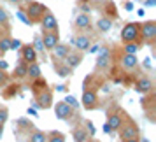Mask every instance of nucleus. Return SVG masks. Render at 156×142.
Returning a JSON list of instances; mask_svg holds the SVG:
<instances>
[{
    "label": "nucleus",
    "mask_w": 156,
    "mask_h": 142,
    "mask_svg": "<svg viewBox=\"0 0 156 142\" xmlns=\"http://www.w3.org/2000/svg\"><path fill=\"white\" fill-rule=\"evenodd\" d=\"M83 105L88 111L98 107V86L90 84V76L84 79V84H83Z\"/></svg>",
    "instance_id": "nucleus-1"
},
{
    "label": "nucleus",
    "mask_w": 156,
    "mask_h": 142,
    "mask_svg": "<svg viewBox=\"0 0 156 142\" xmlns=\"http://www.w3.org/2000/svg\"><path fill=\"white\" fill-rule=\"evenodd\" d=\"M23 11H25L27 18L30 20V23H39L42 20V16L46 14L49 9L46 7L44 4H41V2H28L27 7L23 9Z\"/></svg>",
    "instance_id": "nucleus-2"
},
{
    "label": "nucleus",
    "mask_w": 156,
    "mask_h": 142,
    "mask_svg": "<svg viewBox=\"0 0 156 142\" xmlns=\"http://www.w3.org/2000/svg\"><path fill=\"white\" fill-rule=\"evenodd\" d=\"M121 41L123 42H142L140 39V23H126L121 30Z\"/></svg>",
    "instance_id": "nucleus-3"
},
{
    "label": "nucleus",
    "mask_w": 156,
    "mask_h": 142,
    "mask_svg": "<svg viewBox=\"0 0 156 142\" xmlns=\"http://www.w3.org/2000/svg\"><path fill=\"white\" fill-rule=\"evenodd\" d=\"M118 133H119L121 140H126V139H135V137H140V130L135 125L133 121H123V125L118 128Z\"/></svg>",
    "instance_id": "nucleus-4"
},
{
    "label": "nucleus",
    "mask_w": 156,
    "mask_h": 142,
    "mask_svg": "<svg viewBox=\"0 0 156 142\" xmlns=\"http://www.w3.org/2000/svg\"><path fill=\"white\" fill-rule=\"evenodd\" d=\"M140 39L144 44H153L156 41V21L140 23Z\"/></svg>",
    "instance_id": "nucleus-5"
},
{
    "label": "nucleus",
    "mask_w": 156,
    "mask_h": 142,
    "mask_svg": "<svg viewBox=\"0 0 156 142\" xmlns=\"http://www.w3.org/2000/svg\"><path fill=\"white\" fill-rule=\"evenodd\" d=\"M39 23H41V30H42V32H58V20L55 18L53 12H49V11L42 16V20Z\"/></svg>",
    "instance_id": "nucleus-6"
},
{
    "label": "nucleus",
    "mask_w": 156,
    "mask_h": 142,
    "mask_svg": "<svg viewBox=\"0 0 156 142\" xmlns=\"http://www.w3.org/2000/svg\"><path fill=\"white\" fill-rule=\"evenodd\" d=\"M55 116L62 121H69L74 116V109L69 104H65V102H58L55 105Z\"/></svg>",
    "instance_id": "nucleus-7"
},
{
    "label": "nucleus",
    "mask_w": 156,
    "mask_h": 142,
    "mask_svg": "<svg viewBox=\"0 0 156 142\" xmlns=\"http://www.w3.org/2000/svg\"><path fill=\"white\" fill-rule=\"evenodd\" d=\"M53 105V95L49 90H42V91L35 93V107L39 109H48Z\"/></svg>",
    "instance_id": "nucleus-8"
},
{
    "label": "nucleus",
    "mask_w": 156,
    "mask_h": 142,
    "mask_svg": "<svg viewBox=\"0 0 156 142\" xmlns=\"http://www.w3.org/2000/svg\"><path fill=\"white\" fill-rule=\"evenodd\" d=\"M20 53H21V60L25 63H35L37 58H39V53L34 49L32 44H23L20 48Z\"/></svg>",
    "instance_id": "nucleus-9"
},
{
    "label": "nucleus",
    "mask_w": 156,
    "mask_h": 142,
    "mask_svg": "<svg viewBox=\"0 0 156 142\" xmlns=\"http://www.w3.org/2000/svg\"><path fill=\"white\" fill-rule=\"evenodd\" d=\"M41 41H42V44H44V49L51 51L58 42H60V34H58V32H42Z\"/></svg>",
    "instance_id": "nucleus-10"
},
{
    "label": "nucleus",
    "mask_w": 156,
    "mask_h": 142,
    "mask_svg": "<svg viewBox=\"0 0 156 142\" xmlns=\"http://www.w3.org/2000/svg\"><path fill=\"white\" fill-rule=\"evenodd\" d=\"M119 63H121V69H123V70L132 72V70H135V69H137L139 60H137V56H135V55H126V53H123V55H121Z\"/></svg>",
    "instance_id": "nucleus-11"
},
{
    "label": "nucleus",
    "mask_w": 156,
    "mask_h": 142,
    "mask_svg": "<svg viewBox=\"0 0 156 142\" xmlns=\"http://www.w3.org/2000/svg\"><path fill=\"white\" fill-rule=\"evenodd\" d=\"M72 44H74V48L77 51H81V53H84V51H88L90 48H91V41H90V37L88 35H76L74 39H72Z\"/></svg>",
    "instance_id": "nucleus-12"
},
{
    "label": "nucleus",
    "mask_w": 156,
    "mask_h": 142,
    "mask_svg": "<svg viewBox=\"0 0 156 142\" xmlns=\"http://www.w3.org/2000/svg\"><path fill=\"white\" fill-rule=\"evenodd\" d=\"M63 62L67 67H70L72 70H74V69H77L79 65L83 63V55H81V51H70Z\"/></svg>",
    "instance_id": "nucleus-13"
},
{
    "label": "nucleus",
    "mask_w": 156,
    "mask_h": 142,
    "mask_svg": "<svg viewBox=\"0 0 156 142\" xmlns=\"http://www.w3.org/2000/svg\"><path fill=\"white\" fill-rule=\"evenodd\" d=\"M90 25H91L90 14H86V12H81V14L76 16V21H74V28H76V30H79V32H83V30H88V28H90Z\"/></svg>",
    "instance_id": "nucleus-14"
},
{
    "label": "nucleus",
    "mask_w": 156,
    "mask_h": 142,
    "mask_svg": "<svg viewBox=\"0 0 156 142\" xmlns=\"http://www.w3.org/2000/svg\"><path fill=\"white\" fill-rule=\"evenodd\" d=\"M123 116H121V112H118V111H114V112H109V116H107V125L111 126V130L112 132H118V128L123 125Z\"/></svg>",
    "instance_id": "nucleus-15"
},
{
    "label": "nucleus",
    "mask_w": 156,
    "mask_h": 142,
    "mask_svg": "<svg viewBox=\"0 0 156 142\" xmlns=\"http://www.w3.org/2000/svg\"><path fill=\"white\" fill-rule=\"evenodd\" d=\"M51 51H53V55H55V60H60V62H63L65 58H67V55L70 53V46H67V44H60V42H58Z\"/></svg>",
    "instance_id": "nucleus-16"
},
{
    "label": "nucleus",
    "mask_w": 156,
    "mask_h": 142,
    "mask_svg": "<svg viewBox=\"0 0 156 142\" xmlns=\"http://www.w3.org/2000/svg\"><path fill=\"white\" fill-rule=\"evenodd\" d=\"M135 90L142 95H147V93L153 91V83H151V79L147 77H140L137 83H135Z\"/></svg>",
    "instance_id": "nucleus-17"
},
{
    "label": "nucleus",
    "mask_w": 156,
    "mask_h": 142,
    "mask_svg": "<svg viewBox=\"0 0 156 142\" xmlns=\"http://www.w3.org/2000/svg\"><path fill=\"white\" fill-rule=\"evenodd\" d=\"M72 139H74V142H88L90 140V135H88L84 126L79 125V126H76L72 130Z\"/></svg>",
    "instance_id": "nucleus-18"
},
{
    "label": "nucleus",
    "mask_w": 156,
    "mask_h": 142,
    "mask_svg": "<svg viewBox=\"0 0 156 142\" xmlns=\"http://www.w3.org/2000/svg\"><path fill=\"white\" fill-rule=\"evenodd\" d=\"M112 25H114V20L107 18V16H102L98 21H97V28H98L102 34H105V32H109V30L112 28Z\"/></svg>",
    "instance_id": "nucleus-19"
},
{
    "label": "nucleus",
    "mask_w": 156,
    "mask_h": 142,
    "mask_svg": "<svg viewBox=\"0 0 156 142\" xmlns=\"http://www.w3.org/2000/svg\"><path fill=\"white\" fill-rule=\"evenodd\" d=\"M27 69H28V63H25L23 60H20V63L16 65V69L12 70V77L14 79H25L27 77Z\"/></svg>",
    "instance_id": "nucleus-20"
},
{
    "label": "nucleus",
    "mask_w": 156,
    "mask_h": 142,
    "mask_svg": "<svg viewBox=\"0 0 156 142\" xmlns=\"http://www.w3.org/2000/svg\"><path fill=\"white\" fill-rule=\"evenodd\" d=\"M46 137H48V133L42 130H32L27 139H28V142H46Z\"/></svg>",
    "instance_id": "nucleus-21"
},
{
    "label": "nucleus",
    "mask_w": 156,
    "mask_h": 142,
    "mask_svg": "<svg viewBox=\"0 0 156 142\" xmlns=\"http://www.w3.org/2000/svg\"><path fill=\"white\" fill-rule=\"evenodd\" d=\"M112 67V56H97V69L98 70H107Z\"/></svg>",
    "instance_id": "nucleus-22"
},
{
    "label": "nucleus",
    "mask_w": 156,
    "mask_h": 142,
    "mask_svg": "<svg viewBox=\"0 0 156 142\" xmlns=\"http://www.w3.org/2000/svg\"><path fill=\"white\" fill-rule=\"evenodd\" d=\"M27 77H30V81H34V79L41 77V67L35 63H28V69H27Z\"/></svg>",
    "instance_id": "nucleus-23"
},
{
    "label": "nucleus",
    "mask_w": 156,
    "mask_h": 142,
    "mask_svg": "<svg viewBox=\"0 0 156 142\" xmlns=\"http://www.w3.org/2000/svg\"><path fill=\"white\" fill-rule=\"evenodd\" d=\"M42 90H48V81L42 77H37L32 81V91L34 93H39V91H42Z\"/></svg>",
    "instance_id": "nucleus-24"
},
{
    "label": "nucleus",
    "mask_w": 156,
    "mask_h": 142,
    "mask_svg": "<svg viewBox=\"0 0 156 142\" xmlns=\"http://www.w3.org/2000/svg\"><path fill=\"white\" fill-rule=\"evenodd\" d=\"M55 72H56L60 77H69V76L72 74V69L67 67L65 63H58L56 62V63H55Z\"/></svg>",
    "instance_id": "nucleus-25"
},
{
    "label": "nucleus",
    "mask_w": 156,
    "mask_h": 142,
    "mask_svg": "<svg viewBox=\"0 0 156 142\" xmlns=\"http://www.w3.org/2000/svg\"><path fill=\"white\" fill-rule=\"evenodd\" d=\"M144 44L140 42H125L123 46V53H126V55H137V51L140 49Z\"/></svg>",
    "instance_id": "nucleus-26"
},
{
    "label": "nucleus",
    "mask_w": 156,
    "mask_h": 142,
    "mask_svg": "<svg viewBox=\"0 0 156 142\" xmlns=\"http://www.w3.org/2000/svg\"><path fill=\"white\" fill-rule=\"evenodd\" d=\"M46 142H65V135L62 132H56V130H53L48 133L46 137Z\"/></svg>",
    "instance_id": "nucleus-27"
},
{
    "label": "nucleus",
    "mask_w": 156,
    "mask_h": 142,
    "mask_svg": "<svg viewBox=\"0 0 156 142\" xmlns=\"http://www.w3.org/2000/svg\"><path fill=\"white\" fill-rule=\"evenodd\" d=\"M105 16L111 18V20H118V9H116V5H114L112 2H109V0H107V5H105Z\"/></svg>",
    "instance_id": "nucleus-28"
},
{
    "label": "nucleus",
    "mask_w": 156,
    "mask_h": 142,
    "mask_svg": "<svg viewBox=\"0 0 156 142\" xmlns=\"http://www.w3.org/2000/svg\"><path fill=\"white\" fill-rule=\"evenodd\" d=\"M7 51H11V37L4 35V37H0V53L4 55Z\"/></svg>",
    "instance_id": "nucleus-29"
},
{
    "label": "nucleus",
    "mask_w": 156,
    "mask_h": 142,
    "mask_svg": "<svg viewBox=\"0 0 156 142\" xmlns=\"http://www.w3.org/2000/svg\"><path fill=\"white\" fill-rule=\"evenodd\" d=\"M18 93H20V86L18 84H11L7 90L4 91V97H5V98H12V97L18 95Z\"/></svg>",
    "instance_id": "nucleus-30"
},
{
    "label": "nucleus",
    "mask_w": 156,
    "mask_h": 142,
    "mask_svg": "<svg viewBox=\"0 0 156 142\" xmlns=\"http://www.w3.org/2000/svg\"><path fill=\"white\" fill-rule=\"evenodd\" d=\"M63 102H65V104H69V105H70L74 111H77V109H79V102L76 100V97H72V95H67Z\"/></svg>",
    "instance_id": "nucleus-31"
},
{
    "label": "nucleus",
    "mask_w": 156,
    "mask_h": 142,
    "mask_svg": "<svg viewBox=\"0 0 156 142\" xmlns=\"http://www.w3.org/2000/svg\"><path fill=\"white\" fill-rule=\"evenodd\" d=\"M9 119V109L5 105H0V123L5 125V121Z\"/></svg>",
    "instance_id": "nucleus-32"
},
{
    "label": "nucleus",
    "mask_w": 156,
    "mask_h": 142,
    "mask_svg": "<svg viewBox=\"0 0 156 142\" xmlns=\"http://www.w3.org/2000/svg\"><path fill=\"white\" fill-rule=\"evenodd\" d=\"M18 126L23 128V130H32V128H34V125H32V121L21 118V119H18Z\"/></svg>",
    "instance_id": "nucleus-33"
},
{
    "label": "nucleus",
    "mask_w": 156,
    "mask_h": 142,
    "mask_svg": "<svg viewBox=\"0 0 156 142\" xmlns=\"http://www.w3.org/2000/svg\"><path fill=\"white\" fill-rule=\"evenodd\" d=\"M84 125H86L84 128H86V132H88V135H90V137H93V135L97 133V128L93 126V121L88 119V121H84Z\"/></svg>",
    "instance_id": "nucleus-34"
},
{
    "label": "nucleus",
    "mask_w": 156,
    "mask_h": 142,
    "mask_svg": "<svg viewBox=\"0 0 156 142\" xmlns=\"http://www.w3.org/2000/svg\"><path fill=\"white\" fill-rule=\"evenodd\" d=\"M98 56H112V51L109 46H100L98 48Z\"/></svg>",
    "instance_id": "nucleus-35"
},
{
    "label": "nucleus",
    "mask_w": 156,
    "mask_h": 142,
    "mask_svg": "<svg viewBox=\"0 0 156 142\" xmlns=\"http://www.w3.org/2000/svg\"><path fill=\"white\" fill-rule=\"evenodd\" d=\"M34 46V49L37 51V53H44V44L42 41H41V37H35V42L32 44Z\"/></svg>",
    "instance_id": "nucleus-36"
},
{
    "label": "nucleus",
    "mask_w": 156,
    "mask_h": 142,
    "mask_svg": "<svg viewBox=\"0 0 156 142\" xmlns=\"http://www.w3.org/2000/svg\"><path fill=\"white\" fill-rule=\"evenodd\" d=\"M79 9H81V12H86V14H88V12L91 11V5H90V2L81 0V2H79Z\"/></svg>",
    "instance_id": "nucleus-37"
},
{
    "label": "nucleus",
    "mask_w": 156,
    "mask_h": 142,
    "mask_svg": "<svg viewBox=\"0 0 156 142\" xmlns=\"http://www.w3.org/2000/svg\"><path fill=\"white\" fill-rule=\"evenodd\" d=\"M9 23V16H7V12L4 11V9L0 7V27H5Z\"/></svg>",
    "instance_id": "nucleus-38"
},
{
    "label": "nucleus",
    "mask_w": 156,
    "mask_h": 142,
    "mask_svg": "<svg viewBox=\"0 0 156 142\" xmlns=\"http://www.w3.org/2000/svg\"><path fill=\"white\" fill-rule=\"evenodd\" d=\"M18 18H20L25 25H32V23H30V20L27 18V14H25V11H23V9H21V11H18Z\"/></svg>",
    "instance_id": "nucleus-39"
},
{
    "label": "nucleus",
    "mask_w": 156,
    "mask_h": 142,
    "mask_svg": "<svg viewBox=\"0 0 156 142\" xmlns=\"http://www.w3.org/2000/svg\"><path fill=\"white\" fill-rule=\"evenodd\" d=\"M23 44H21V41L20 39H11V49H20Z\"/></svg>",
    "instance_id": "nucleus-40"
},
{
    "label": "nucleus",
    "mask_w": 156,
    "mask_h": 142,
    "mask_svg": "<svg viewBox=\"0 0 156 142\" xmlns=\"http://www.w3.org/2000/svg\"><path fill=\"white\" fill-rule=\"evenodd\" d=\"M7 74H5V70H0V86H5L7 84Z\"/></svg>",
    "instance_id": "nucleus-41"
},
{
    "label": "nucleus",
    "mask_w": 156,
    "mask_h": 142,
    "mask_svg": "<svg viewBox=\"0 0 156 142\" xmlns=\"http://www.w3.org/2000/svg\"><path fill=\"white\" fill-rule=\"evenodd\" d=\"M146 7H156V0H144Z\"/></svg>",
    "instance_id": "nucleus-42"
},
{
    "label": "nucleus",
    "mask_w": 156,
    "mask_h": 142,
    "mask_svg": "<svg viewBox=\"0 0 156 142\" xmlns=\"http://www.w3.org/2000/svg\"><path fill=\"white\" fill-rule=\"evenodd\" d=\"M9 65H7V62H4V60H0V70H5Z\"/></svg>",
    "instance_id": "nucleus-43"
},
{
    "label": "nucleus",
    "mask_w": 156,
    "mask_h": 142,
    "mask_svg": "<svg viewBox=\"0 0 156 142\" xmlns=\"http://www.w3.org/2000/svg\"><path fill=\"white\" fill-rule=\"evenodd\" d=\"M125 9H126V11H133V4H132V2H126V4H125Z\"/></svg>",
    "instance_id": "nucleus-44"
},
{
    "label": "nucleus",
    "mask_w": 156,
    "mask_h": 142,
    "mask_svg": "<svg viewBox=\"0 0 156 142\" xmlns=\"http://www.w3.org/2000/svg\"><path fill=\"white\" fill-rule=\"evenodd\" d=\"M104 132H105V133H114L112 130H111V126H109L107 123H105V125H104Z\"/></svg>",
    "instance_id": "nucleus-45"
},
{
    "label": "nucleus",
    "mask_w": 156,
    "mask_h": 142,
    "mask_svg": "<svg viewBox=\"0 0 156 142\" xmlns=\"http://www.w3.org/2000/svg\"><path fill=\"white\" fill-rule=\"evenodd\" d=\"M121 142H140V137H135V139H126V140H121Z\"/></svg>",
    "instance_id": "nucleus-46"
},
{
    "label": "nucleus",
    "mask_w": 156,
    "mask_h": 142,
    "mask_svg": "<svg viewBox=\"0 0 156 142\" xmlns=\"http://www.w3.org/2000/svg\"><path fill=\"white\" fill-rule=\"evenodd\" d=\"M28 114H32V116H37V111H35V109H32V107H28Z\"/></svg>",
    "instance_id": "nucleus-47"
},
{
    "label": "nucleus",
    "mask_w": 156,
    "mask_h": 142,
    "mask_svg": "<svg viewBox=\"0 0 156 142\" xmlns=\"http://www.w3.org/2000/svg\"><path fill=\"white\" fill-rule=\"evenodd\" d=\"M65 90H67V88H65L63 84H60V86H56V91H65Z\"/></svg>",
    "instance_id": "nucleus-48"
},
{
    "label": "nucleus",
    "mask_w": 156,
    "mask_h": 142,
    "mask_svg": "<svg viewBox=\"0 0 156 142\" xmlns=\"http://www.w3.org/2000/svg\"><path fill=\"white\" fill-rule=\"evenodd\" d=\"M88 51H91V53H97V51H98V46H93V48H90Z\"/></svg>",
    "instance_id": "nucleus-49"
},
{
    "label": "nucleus",
    "mask_w": 156,
    "mask_h": 142,
    "mask_svg": "<svg viewBox=\"0 0 156 142\" xmlns=\"http://www.w3.org/2000/svg\"><path fill=\"white\" fill-rule=\"evenodd\" d=\"M2 135H4V125L0 123V139H2Z\"/></svg>",
    "instance_id": "nucleus-50"
},
{
    "label": "nucleus",
    "mask_w": 156,
    "mask_h": 142,
    "mask_svg": "<svg viewBox=\"0 0 156 142\" xmlns=\"http://www.w3.org/2000/svg\"><path fill=\"white\" fill-rule=\"evenodd\" d=\"M9 2H12V4H20L21 0H9Z\"/></svg>",
    "instance_id": "nucleus-51"
},
{
    "label": "nucleus",
    "mask_w": 156,
    "mask_h": 142,
    "mask_svg": "<svg viewBox=\"0 0 156 142\" xmlns=\"http://www.w3.org/2000/svg\"><path fill=\"white\" fill-rule=\"evenodd\" d=\"M140 142H149V140H147V139H142V140H140Z\"/></svg>",
    "instance_id": "nucleus-52"
},
{
    "label": "nucleus",
    "mask_w": 156,
    "mask_h": 142,
    "mask_svg": "<svg viewBox=\"0 0 156 142\" xmlns=\"http://www.w3.org/2000/svg\"><path fill=\"white\" fill-rule=\"evenodd\" d=\"M100 2H107V0H100Z\"/></svg>",
    "instance_id": "nucleus-53"
}]
</instances>
